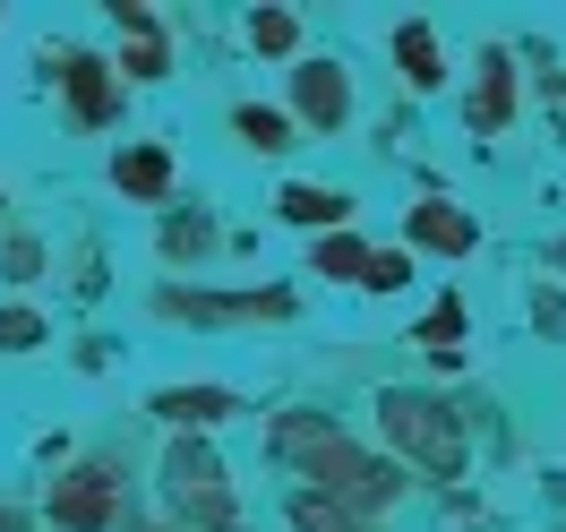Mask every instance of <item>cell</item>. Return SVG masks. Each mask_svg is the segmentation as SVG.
Instances as JSON below:
<instances>
[{
    "label": "cell",
    "mask_w": 566,
    "mask_h": 532,
    "mask_svg": "<svg viewBox=\"0 0 566 532\" xmlns=\"http://www.w3.org/2000/svg\"><path fill=\"white\" fill-rule=\"evenodd\" d=\"M395 61H412V86H438V52H429V27H403V35H395Z\"/></svg>",
    "instance_id": "ba28073f"
},
{
    "label": "cell",
    "mask_w": 566,
    "mask_h": 532,
    "mask_svg": "<svg viewBox=\"0 0 566 532\" xmlns=\"http://www.w3.org/2000/svg\"><path fill=\"white\" fill-rule=\"evenodd\" d=\"M164 173H172V164H164L155 146H138V155H120V189H138V198H155V189H164Z\"/></svg>",
    "instance_id": "52a82bcc"
},
{
    "label": "cell",
    "mask_w": 566,
    "mask_h": 532,
    "mask_svg": "<svg viewBox=\"0 0 566 532\" xmlns=\"http://www.w3.org/2000/svg\"><path fill=\"white\" fill-rule=\"evenodd\" d=\"M283 215H292V223H344V198H335V189H283Z\"/></svg>",
    "instance_id": "5b68a950"
},
{
    "label": "cell",
    "mask_w": 566,
    "mask_h": 532,
    "mask_svg": "<svg viewBox=\"0 0 566 532\" xmlns=\"http://www.w3.org/2000/svg\"><path fill=\"white\" fill-rule=\"evenodd\" d=\"M249 35H258V52H283V43H292V18H283V9H258Z\"/></svg>",
    "instance_id": "30bf717a"
},
{
    "label": "cell",
    "mask_w": 566,
    "mask_h": 532,
    "mask_svg": "<svg viewBox=\"0 0 566 532\" xmlns=\"http://www.w3.org/2000/svg\"><path fill=\"white\" fill-rule=\"evenodd\" d=\"M35 335H43V326L27 319V310H9V319H0V344H9V353H18V344H35Z\"/></svg>",
    "instance_id": "5bb4252c"
},
{
    "label": "cell",
    "mask_w": 566,
    "mask_h": 532,
    "mask_svg": "<svg viewBox=\"0 0 566 532\" xmlns=\"http://www.w3.org/2000/svg\"><path fill=\"white\" fill-rule=\"evenodd\" d=\"M164 413H172V421H223V413H232V395H223V387H207V395H164Z\"/></svg>",
    "instance_id": "9c48e42d"
},
{
    "label": "cell",
    "mask_w": 566,
    "mask_h": 532,
    "mask_svg": "<svg viewBox=\"0 0 566 532\" xmlns=\"http://www.w3.org/2000/svg\"><path fill=\"white\" fill-rule=\"evenodd\" d=\"M403 275H412L403 258H369V292H395V284H403Z\"/></svg>",
    "instance_id": "9a60e30c"
},
{
    "label": "cell",
    "mask_w": 566,
    "mask_h": 532,
    "mask_svg": "<svg viewBox=\"0 0 566 532\" xmlns=\"http://www.w3.org/2000/svg\"><path fill=\"white\" fill-rule=\"evenodd\" d=\"M318 267H326V275H360V267H369V258H360L353 241H326V249H318ZM360 284H369V275H360Z\"/></svg>",
    "instance_id": "4fadbf2b"
},
{
    "label": "cell",
    "mask_w": 566,
    "mask_h": 532,
    "mask_svg": "<svg viewBox=\"0 0 566 532\" xmlns=\"http://www.w3.org/2000/svg\"><path fill=\"white\" fill-rule=\"evenodd\" d=\"M52 515H61L70 532H95L112 515V481H104V472H77L70 490H52Z\"/></svg>",
    "instance_id": "3957f363"
},
{
    "label": "cell",
    "mask_w": 566,
    "mask_h": 532,
    "mask_svg": "<svg viewBox=\"0 0 566 532\" xmlns=\"http://www.w3.org/2000/svg\"><path fill=\"white\" fill-rule=\"evenodd\" d=\"M0 532H18V515H0Z\"/></svg>",
    "instance_id": "2e32d148"
},
{
    "label": "cell",
    "mask_w": 566,
    "mask_h": 532,
    "mask_svg": "<svg viewBox=\"0 0 566 532\" xmlns=\"http://www.w3.org/2000/svg\"><path fill=\"white\" fill-rule=\"evenodd\" d=\"M172 498L189 507V515H207V524H232V498H223V463L207 456V447H172Z\"/></svg>",
    "instance_id": "7a4b0ae2"
},
{
    "label": "cell",
    "mask_w": 566,
    "mask_h": 532,
    "mask_svg": "<svg viewBox=\"0 0 566 532\" xmlns=\"http://www.w3.org/2000/svg\"><path fill=\"white\" fill-rule=\"evenodd\" d=\"M412 232H421V241H438V249H472V223H463V215H447V207H421V215H412Z\"/></svg>",
    "instance_id": "8992f818"
},
{
    "label": "cell",
    "mask_w": 566,
    "mask_h": 532,
    "mask_svg": "<svg viewBox=\"0 0 566 532\" xmlns=\"http://www.w3.org/2000/svg\"><path fill=\"white\" fill-rule=\"evenodd\" d=\"M241 138L249 146H283V112H258V104H249L241 112Z\"/></svg>",
    "instance_id": "7c38bea8"
},
{
    "label": "cell",
    "mask_w": 566,
    "mask_h": 532,
    "mask_svg": "<svg viewBox=\"0 0 566 532\" xmlns=\"http://www.w3.org/2000/svg\"><path fill=\"white\" fill-rule=\"evenodd\" d=\"M387 438L403 456H421L429 472H455L463 463V429L447 404H429V395H387Z\"/></svg>",
    "instance_id": "6da1fadb"
},
{
    "label": "cell",
    "mask_w": 566,
    "mask_h": 532,
    "mask_svg": "<svg viewBox=\"0 0 566 532\" xmlns=\"http://www.w3.org/2000/svg\"><path fill=\"white\" fill-rule=\"evenodd\" d=\"M344 104H353V95H344V77L326 70V61H301V112H310L318 129H335V121H344Z\"/></svg>",
    "instance_id": "277c9868"
},
{
    "label": "cell",
    "mask_w": 566,
    "mask_h": 532,
    "mask_svg": "<svg viewBox=\"0 0 566 532\" xmlns=\"http://www.w3.org/2000/svg\"><path fill=\"white\" fill-rule=\"evenodd\" d=\"M70 86H77V112L95 121V112H104V77H95V61H70Z\"/></svg>",
    "instance_id": "8fae6325"
}]
</instances>
